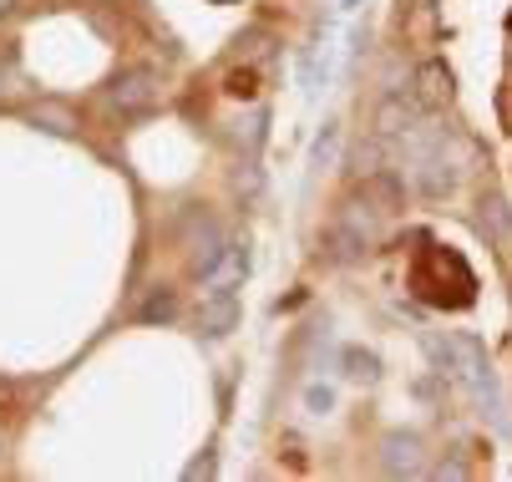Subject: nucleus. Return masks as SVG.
Returning <instances> with one entry per match:
<instances>
[{"instance_id": "obj_15", "label": "nucleus", "mask_w": 512, "mask_h": 482, "mask_svg": "<svg viewBox=\"0 0 512 482\" xmlns=\"http://www.w3.org/2000/svg\"><path fill=\"white\" fill-rule=\"evenodd\" d=\"M16 11V0H0V16H11Z\"/></svg>"}, {"instance_id": "obj_3", "label": "nucleus", "mask_w": 512, "mask_h": 482, "mask_svg": "<svg viewBox=\"0 0 512 482\" xmlns=\"http://www.w3.org/2000/svg\"><path fill=\"white\" fill-rule=\"evenodd\" d=\"M381 472L386 477H421L426 472V442H421V432H406V427L386 432L381 437Z\"/></svg>"}, {"instance_id": "obj_13", "label": "nucleus", "mask_w": 512, "mask_h": 482, "mask_svg": "<svg viewBox=\"0 0 512 482\" xmlns=\"http://www.w3.org/2000/svg\"><path fill=\"white\" fill-rule=\"evenodd\" d=\"M330 401H335L330 391H320V386H310V406H315V411H330Z\"/></svg>"}, {"instance_id": "obj_11", "label": "nucleus", "mask_w": 512, "mask_h": 482, "mask_svg": "<svg viewBox=\"0 0 512 482\" xmlns=\"http://www.w3.org/2000/svg\"><path fill=\"white\" fill-rule=\"evenodd\" d=\"M345 376H350V381H376V376H381L376 351H360V346H350V351H345Z\"/></svg>"}, {"instance_id": "obj_12", "label": "nucleus", "mask_w": 512, "mask_h": 482, "mask_svg": "<svg viewBox=\"0 0 512 482\" xmlns=\"http://www.w3.org/2000/svg\"><path fill=\"white\" fill-rule=\"evenodd\" d=\"M335 158H340V122L330 117L325 132L315 137V168H335Z\"/></svg>"}, {"instance_id": "obj_8", "label": "nucleus", "mask_w": 512, "mask_h": 482, "mask_svg": "<svg viewBox=\"0 0 512 482\" xmlns=\"http://www.w3.org/2000/svg\"><path fill=\"white\" fill-rule=\"evenodd\" d=\"M31 122H36L41 132H51V137H77V132H82V117L71 112L66 102H56V97L36 102V107H31Z\"/></svg>"}, {"instance_id": "obj_9", "label": "nucleus", "mask_w": 512, "mask_h": 482, "mask_svg": "<svg viewBox=\"0 0 512 482\" xmlns=\"http://www.w3.org/2000/svg\"><path fill=\"white\" fill-rule=\"evenodd\" d=\"M477 224H482L492 239H502V234L512 229V214H507V198H502V193H482V198H477Z\"/></svg>"}, {"instance_id": "obj_14", "label": "nucleus", "mask_w": 512, "mask_h": 482, "mask_svg": "<svg viewBox=\"0 0 512 482\" xmlns=\"http://www.w3.org/2000/svg\"><path fill=\"white\" fill-rule=\"evenodd\" d=\"M183 477H213V457H198V462H193Z\"/></svg>"}, {"instance_id": "obj_16", "label": "nucleus", "mask_w": 512, "mask_h": 482, "mask_svg": "<svg viewBox=\"0 0 512 482\" xmlns=\"http://www.w3.org/2000/svg\"><path fill=\"white\" fill-rule=\"evenodd\" d=\"M0 452H6V442H0Z\"/></svg>"}, {"instance_id": "obj_6", "label": "nucleus", "mask_w": 512, "mask_h": 482, "mask_svg": "<svg viewBox=\"0 0 512 482\" xmlns=\"http://www.w3.org/2000/svg\"><path fill=\"white\" fill-rule=\"evenodd\" d=\"M234 325H239V295L234 290H213L203 300V310H198V330L208 340H218V335H229Z\"/></svg>"}, {"instance_id": "obj_5", "label": "nucleus", "mask_w": 512, "mask_h": 482, "mask_svg": "<svg viewBox=\"0 0 512 482\" xmlns=\"http://www.w3.org/2000/svg\"><path fill=\"white\" fill-rule=\"evenodd\" d=\"M421 102L416 97H406V92H391V97H381L376 102V137H411L416 127H421Z\"/></svg>"}, {"instance_id": "obj_1", "label": "nucleus", "mask_w": 512, "mask_h": 482, "mask_svg": "<svg viewBox=\"0 0 512 482\" xmlns=\"http://www.w3.org/2000/svg\"><path fill=\"white\" fill-rule=\"evenodd\" d=\"M426 356L442 366L452 381H462V386H472L477 396H492V401H497L492 361H487V351L477 346L472 335H457V330H447V335H426Z\"/></svg>"}, {"instance_id": "obj_10", "label": "nucleus", "mask_w": 512, "mask_h": 482, "mask_svg": "<svg viewBox=\"0 0 512 482\" xmlns=\"http://www.w3.org/2000/svg\"><path fill=\"white\" fill-rule=\"evenodd\" d=\"M173 315H178V295H173V290H153V295H148V305L137 310V320H148V325H158V320L168 325Z\"/></svg>"}, {"instance_id": "obj_7", "label": "nucleus", "mask_w": 512, "mask_h": 482, "mask_svg": "<svg viewBox=\"0 0 512 482\" xmlns=\"http://www.w3.org/2000/svg\"><path fill=\"white\" fill-rule=\"evenodd\" d=\"M360 198H365V209H376L381 219H391V214L401 209V178H396V173H386V168L365 173V183H360Z\"/></svg>"}, {"instance_id": "obj_4", "label": "nucleus", "mask_w": 512, "mask_h": 482, "mask_svg": "<svg viewBox=\"0 0 512 482\" xmlns=\"http://www.w3.org/2000/svg\"><path fill=\"white\" fill-rule=\"evenodd\" d=\"M411 97L426 107V112H447L452 97H457V77H452V66L447 61H421L416 66V77H411Z\"/></svg>"}, {"instance_id": "obj_2", "label": "nucleus", "mask_w": 512, "mask_h": 482, "mask_svg": "<svg viewBox=\"0 0 512 482\" xmlns=\"http://www.w3.org/2000/svg\"><path fill=\"white\" fill-rule=\"evenodd\" d=\"M107 97H112V107L122 117H142V112H153L163 102V77L153 72V66H127V72L107 87Z\"/></svg>"}]
</instances>
